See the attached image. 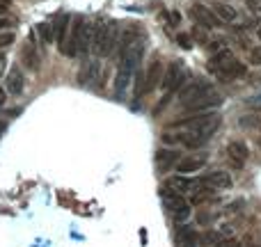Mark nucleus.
Returning a JSON list of instances; mask_svg holds the SVG:
<instances>
[{
    "instance_id": "nucleus-1",
    "label": "nucleus",
    "mask_w": 261,
    "mask_h": 247,
    "mask_svg": "<svg viewBox=\"0 0 261 247\" xmlns=\"http://www.w3.org/2000/svg\"><path fill=\"white\" fill-rule=\"evenodd\" d=\"M174 128H186L190 133H197V135L211 140L215 133V128L220 126V115H208V112H197L193 117H184L179 122L172 124Z\"/></svg>"
},
{
    "instance_id": "nucleus-2",
    "label": "nucleus",
    "mask_w": 261,
    "mask_h": 247,
    "mask_svg": "<svg viewBox=\"0 0 261 247\" xmlns=\"http://www.w3.org/2000/svg\"><path fill=\"white\" fill-rule=\"evenodd\" d=\"M119 44V25L115 21L106 23L103 28H99L96 32V39L92 44V53L94 55H101V58H110L113 51L117 48Z\"/></svg>"
},
{
    "instance_id": "nucleus-3",
    "label": "nucleus",
    "mask_w": 261,
    "mask_h": 247,
    "mask_svg": "<svg viewBox=\"0 0 261 247\" xmlns=\"http://www.w3.org/2000/svg\"><path fill=\"white\" fill-rule=\"evenodd\" d=\"M163 199H165L167 211L172 213V220H174L177 224H184L186 220L190 218V201H186L181 192L163 188Z\"/></svg>"
},
{
    "instance_id": "nucleus-4",
    "label": "nucleus",
    "mask_w": 261,
    "mask_h": 247,
    "mask_svg": "<svg viewBox=\"0 0 261 247\" xmlns=\"http://www.w3.org/2000/svg\"><path fill=\"white\" fill-rule=\"evenodd\" d=\"M186 80H188V71L179 64V62H172V64H167L165 71H163V80H160V85H163L167 92H172L174 94L177 89L184 87Z\"/></svg>"
},
{
    "instance_id": "nucleus-5",
    "label": "nucleus",
    "mask_w": 261,
    "mask_h": 247,
    "mask_svg": "<svg viewBox=\"0 0 261 247\" xmlns=\"http://www.w3.org/2000/svg\"><path fill=\"white\" fill-rule=\"evenodd\" d=\"M218 106H222V96H220L215 89H208L202 96H197L195 101L186 103V115H190V112H208Z\"/></svg>"
},
{
    "instance_id": "nucleus-6",
    "label": "nucleus",
    "mask_w": 261,
    "mask_h": 247,
    "mask_svg": "<svg viewBox=\"0 0 261 247\" xmlns=\"http://www.w3.org/2000/svg\"><path fill=\"white\" fill-rule=\"evenodd\" d=\"M163 71H165V64H163L160 60H154V62L147 66V71L142 73V96L151 94V92L158 87L160 80H163Z\"/></svg>"
},
{
    "instance_id": "nucleus-7",
    "label": "nucleus",
    "mask_w": 261,
    "mask_h": 247,
    "mask_svg": "<svg viewBox=\"0 0 261 247\" xmlns=\"http://www.w3.org/2000/svg\"><path fill=\"white\" fill-rule=\"evenodd\" d=\"M248 158H250V149L243 140L229 142V147H227V160H229V165H232L234 170H243Z\"/></svg>"
},
{
    "instance_id": "nucleus-8",
    "label": "nucleus",
    "mask_w": 261,
    "mask_h": 247,
    "mask_svg": "<svg viewBox=\"0 0 261 247\" xmlns=\"http://www.w3.org/2000/svg\"><path fill=\"white\" fill-rule=\"evenodd\" d=\"M83 25H85L83 16L73 18L71 28H69V35H66V41H65V48H62V55H66V58H76V55H78V44H80Z\"/></svg>"
},
{
    "instance_id": "nucleus-9",
    "label": "nucleus",
    "mask_w": 261,
    "mask_h": 247,
    "mask_svg": "<svg viewBox=\"0 0 261 247\" xmlns=\"http://www.w3.org/2000/svg\"><path fill=\"white\" fill-rule=\"evenodd\" d=\"M163 188L167 190H177V192H195L197 188H202V179H190L188 174H177V177L167 179L163 183Z\"/></svg>"
},
{
    "instance_id": "nucleus-10",
    "label": "nucleus",
    "mask_w": 261,
    "mask_h": 247,
    "mask_svg": "<svg viewBox=\"0 0 261 247\" xmlns=\"http://www.w3.org/2000/svg\"><path fill=\"white\" fill-rule=\"evenodd\" d=\"M190 16L195 18L202 28H218L220 25V18L215 16V12L208 9L206 5H202V2H193L190 5Z\"/></svg>"
},
{
    "instance_id": "nucleus-11",
    "label": "nucleus",
    "mask_w": 261,
    "mask_h": 247,
    "mask_svg": "<svg viewBox=\"0 0 261 247\" xmlns=\"http://www.w3.org/2000/svg\"><path fill=\"white\" fill-rule=\"evenodd\" d=\"M208 89H213L211 87V82L204 80V78H195L193 82H188V85H184V89H181V94H179V101L181 103H190V101H195L197 96H202L204 92H208Z\"/></svg>"
},
{
    "instance_id": "nucleus-12",
    "label": "nucleus",
    "mask_w": 261,
    "mask_h": 247,
    "mask_svg": "<svg viewBox=\"0 0 261 247\" xmlns=\"http://www.w3.org/2000/svg\"><path fill=\"white\" fill-rule=\"evenodd\" d=\"M5 85H7V94L9 96H18L23 94L25 89V76H23V69L18 64H12L9 71H7V78H5Z\"/></svg>"
},
{
    "instance_id": "nucleus-13",
    "label": "nucleus",
    "mask_w": 261,
    "mask_h": 247,
    "mask_svg": "<svg viewBox=\"0 0 261 247\" xmlns=\"http://www.w3.org/2000/svg\"><path fill=\"white\" fill-rule=\"evenodd\" d=\"M202 185H206V188H213L215 192H220V190H229L234 185V179L229 172L225 170H215L211 172V174H206V177L202 179Z\"/></svg>"
},
{
    "instance_id": "nucleus-14",
    "label": "nucleus",
    "mask_w": 261,
    "mask_h": 247,
    "mask_svg": "<svg viewBox=\"0 0 261 247\" xmlns=\"http://www.w3.org/2000/svg\"><path fill=\"white\" fill-rule=\"evenodd\" d=\"M99 78H101V62L99 60H87L78 71V85H83V87L94 85Z\"/></svg>"
},
{
    "instance_id": "nucleus-15",
    "label": "nucleus",
    "mask_w": 261,
    "mask_h": 247,
    "mask_svg": "<svg viewBox=\"0 0 261 247\" xmlns=\"http://www.w3.org/2000/svg\"><path fill=\"white\" fill-rule=\"evenodd\" d=\"M71 21H73V16H69V14H60V16H55L53 23H51L53 25V41H58L60 53H62V48H65V41H66V35H69V28H71Z\"/></svg>"
},
{
    "instance_id": "nucleus-16",
    "label": "nucleus",
    "mask_w": 261,
    "mask_h": 247,
    "mask_svg": "<svg viewBox=\"0 0 261 247\" xmlns=\"http://www.w3.org/2000/svg\"><path fill=\"white\" fill-rule=\"evenodd\" d=\"M179 160H181V151H177V149H158L156 151V170L170 172L172 167H177Z\"/></svg>"
},
{
    "instance_id": "nucleus-17",
    "label": "nucleus",
    "mask_w": 261,
    "mask_h": 247,
    "mask_svg": "<svg viewBox=\"0 0 261 247\" xmlns=\"http://www.w3.org/2000/svg\"><path fill=\"white\" fill-rule=\"evenodd\" d=\"M96 32H99V25H96L94 21H85L83 32H80V44H78V53H89V51H92Z\"/></svg>"
},
{
    "instance_id": "nucleus-18",
    "label": "nucleus",
    "mask_w": 261,
    "mask_h": 247,
    "mask_svg": "<svg viewBox=\"0 0 261 247\" xmlns=\"http://www.w3.org/2000/svg\"><path fill=\"white\" fill-rule=\"evenodd\" d=\"M206 165V158L204 156H188V158H181L177 163V170L179 174H195V172L204 170Z\"/></svg>"
},
{
    "instance_id": "nucleus-19",
    "label": "nucleus",
    "mask_w": 261,
    "mask_h": 247,
    "mask_svg": "<svg viewBox=\"0 0 261 247\" xmlns=\"http://www.w3.org/2000/svg\"><path fill=\"white\" fill-rule=\"evenodd\" d=\"M23 62L30 71H39L42 69V58H39V51H37L35 39H30L23 48Z\"/></svg>"
},
{
    "instance_id": "nucleus-20",
    "label": "nucleus",
    "mask_w": 261,
    "mask_h": 247,
    "mask_svg": "<svg viewBox=\"0 0 261 247\" xmlns=\"http://www.w3.org/2000/svg\"><path fill=\"white\" fill-rule=\"evenodd\" d=\"M215 197L213 188H197L195 192H190V206H202Z\"/></svg>"
},
{
    "instance_id": "nucleus-21",
    "label": "nucleus",
    "mask_w": 261,
    "mask_h": 247,
    "mask_svg": "<svg viewBox=\"0 0 261 247\" xmlns=\"http://www.w3.org/2000/svg\"><path fill=\"white\" fill-rule=\"evenodd\" d=\"M177 241L186 247H195L197 241H199V234L193 231V227H181V229L177 231Z\"/></svg>"
},
{
    "instance_id": "nucleus-22",
    "label": "nucleus",
    "mask_w": 261,
    "mask_h": 247,
    "mask_svg": "<svg viewBox=\"0 0 261 247\" xmlns=\"http://www.w3.org/2000/svg\"><path fill=\"white\" fill-rule=\"evenodd\" d=\"M213 12L215 16L220 18V21H225V23H232V21H236V9H234L232 5H225V2H215L213 5Z\"/></svg>"
},
{
    "instance_id": "nucleus-23",
    "label": "nucleus",
    "mask_w": 261,
    "mask_h": 247,
    "mask_svg": "<svg viewBox=\"0 0 261 247\" xmlns=\"http://www.w3.org/2000/svg\"><path fill=\"white\" fill-rule=\"evenodd\" d=\"M35 35L39 37V41H42L44 46H48V44L53 41V25H51V23H46V21H42V23H37Z\"/></svg>"
},
{
    "instance_id": "nucleus-24",
    "label": "nucleus",
    "mask_w": 261,
    "mask_h": 247,
    "mask_svg": "<svg viewBox=\"0 0 261 247\" xmlns=\"http://www.w3.org/2000/svg\"><path fill=\"white\" fill-rule=\"evenodd\" d=\"M177 41H179V46L186 48V51H190V48H193V39H190V35H186V32H179Z\"/></svg>"
},
{
    "instance_id": "nucleus-25",
    "label": "nucleus",
    "mask_w": 261,
    "mask_h": 247,
    "mask_svg": "<svg viewBox=\"0 0 261 247\" xmlns=\"http://www.w3.org/2000/svg\"><path fill=\"white\" fill-rule=\"evenodd\" d=\"M250 64L261 66V46H255L250 51Z\"/></svg>"
},
{
    "instance_id": "nucleus-26",
    "label": "nucleus",
    "mask_w": 261,
    "mask_h": 247,
    "mask_svg": "<svg viewBox=\"0 0 261 247\" xmlns=\"http://www.w3.org/2000/svg\"><path fill=\"white\" fill-rule=\"evenodd\" d=\"M170 101H172V92H167V94L163 96V99H160V103L154 108V115H160V112L165 110V106H167V103H170Z\"/></svg>"
},
{
    "instance_id": "nucleus-27",
    "label": "nucleus",
    "mask_w": 261,
    "mask_h": 247,
    "mask_svg": "<svg viewBox=\"0 0 261 247\" xmlns=\"http://www.w3.org/2000/svg\"><path fill=\"white\" fill-rule=\"evenodd\" d=\"M163 18L170 21V25H179V23H181V14H179V12H163Z\"/></svg>"
},
{
    "instance_id": "nucleus-28",
    "label": "nucleus",
    "mask_w": 261,
    "mask_h": 247,
    "mask_svg": "<svg viewBox=\"0 0 261 247\" xmlns=\"http://www.w3.org/2000/svg\"><path fill=\"white\" fill-rule=\"evenodd\" d=\"M14 44V35L12 32H0V48H7Z\"/></svg>"
},
{
    "instance_id": "nucleus-29",
    "label": "nucleus",
    "mask_w": 261,
    "mask_h": 247,
    "mask_svg": "<svg viewBox=\"0 0 261 247\" xmlns=\"http://www.w3.org/2000/svg\"><path fill=\"white\" fill-rule=\"evenodd\" d=\"M218 234L222 236V238H232V236H234V227H229V224H222V227L218 229Z\"/></svg>"
},
{
    "instance_id": "nucleus-30",
    "label": "nucleus",
    "mask_w": 261,
    "mask_h": 247,
    "mask_svg": "<svg viewBox=\"0 0 261 247\" xmlns=\"http://www.w3.org/2000/svg\"><path fill=\"white\" fill-rule=\"evenodd\" d=\"M222 247H243V243L236 241V238H225V245Z\"/></svg>"
},
{
    "instance_id": "nucleus-31",
    "label": "nucleus",
    "mask_w": 261,
    "mask_h": 247,
    "mask_svg": "<svg viewBox=\"0 0 261 247\" xmlns=\"http://www.w3.org/2000/svg\"><path fill=\"white\" fill-rule=\"evenodd\" d=\"M250 9H255V12H261V0H250Z\"/></svg>"
},
{
    "instance_id": "nucleus-32",
    "label": "nucleus",
    "mask_w": 261,
    "mask_h": 247,
    "mask_svg": "<svg viewBox=\"0 0 261 247\" xmlns=\"http://www.w3.org/2000/svg\"><path fill=\"white\" fill-rule=\"evenodd\" d=\"M9 23H12V21H9V18H7V16H0V30L9 28Z\"/></svg>"
},
{
    "instance_id": "nucleus-33",
    "label": "nucleus",
    "mask_w": 261,
    "mask_h": 247,
    "mask_svg": "<svg viewBox=\"0 0 261 247\" xmlns=\"http://www.w3.org/2000/svg\"><path fill=\"white\" fill-rule=\"evenodd\" d=\"M5 101H7V89H2V87H0V108L5 106Z\"/></svg>"
},
{
    "instance_id": "nucleus-34",
    "label": "nucleus",
    "mask_w": 261,
    "mask_h": 247,
    "mask_svg": "<svg viewBox=\"0 0 261 247\" xmlns=\"http://www.w3.org/2000/svg\"><path fill=\"white\" fill-rule=\"evenodd\" d=\"M5 7H7V0H2V2H0V16L5 14Z\"/></svg>"
},
{
    "instance_id": "nucleus-35",
    "label": "nucleus",
    "mask_w": 261,
    "mask_h": 247,
    "mask_svg": "<svg viewBox=\"0 0 261 247\" xmlns=\"http://www.w3.org/2000/svg\"><path fill=\"white\" fill-rule=\"evenodd\" d=\"M257 35H259V39H261V28H259V32H257Z\"/></svg>"
}]
</instances>
